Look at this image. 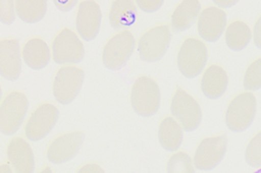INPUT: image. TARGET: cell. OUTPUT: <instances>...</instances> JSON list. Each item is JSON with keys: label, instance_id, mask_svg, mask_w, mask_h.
<instances>
[{"label": "cell", "instance_id": "obj_18", "mask_svg": "<svg viewBox=\"0 0 261 173\" xmlns=\"http://www.w3.org/2000/svg\"><path fill=\"white\" fill-rule=\"evenodd\" d=\"M22 60L34 70L45 68L50 61V49L41 39H32L22 49Z\"/></svg>", "mask_w": 261, "mask_h": 173}, {"label": "cell", "instance_id": "obj_8", "mask_svg": "<svg viewBox=\"0 0 261 173\" xmlns=\"http://www.w3.org/2000/svg\"><path fill=\"white\" fill-rule=\"evenodd\" d=\"M171 40V34L166 25L154 27L144 34L138 43V54L147 63L160 61L166 53Z\"/></svg>", "mask_w": 261, "mask_h": 173}, {"label": "cell", "instance_id": "obj_33", "mask_svg": "<svg viewBox=\"0 0 261 173\" xmlns=\"http://www.w3.org/2000/svg\"><path fill=\"white\" fill-rule=\"evenodd\" d=\"M216 4L220 5V6H226V8H228L230 6L235 5L236 3L235 2H216Z\"/></svg>", "mask_w": 261, "mask_h": 173}, {"label": "cell", "instance_id": "obj_3", "mask_svg": "<svg viewBox=\"0 0 261 173\" xmlns=\"http://www.w3.org/2000/svg\"><path fill=\"white\" fill-rule=\"evenodd\" d=\"M256 107V98L252 93L247 92L236 96L226 112V124L230 131L242 133L250 127L255 119Z\"/></svg>", "mask_w": 261, "mask_h": 173}, {"label": "cell", "instance_id": "obj_17", "mask_svg": "<svg viewBox=\"0 0 261 173\" xmlns=\"http://www.w3.org/2000/svg\"><path fill=\"white\" fill-rule=\"evenodd\" d=\"M229 78L226 71L217 65H212L202 78L203 94L209 99H217L226 92Z\"/></svg>", "mask_w": 261, "mask_h": 173}, {"label": "cell", "instance_id": "obj_6", "mask_svg": "<svg viewBox=\"0 0 261 173\" xmlns=\"http://www.w3.org/2000/svg\"><path fill=\"white\" fill-rule=\"evenodd\" d=\"M171 115L186 132L197 129L202 121V110L199 103L188 93L178 89L172 98Z\"/></svg>", "mask_w": 261, "mask_h": 173}, {"label": "cell", "instance_id": "obj_19", "mask_svg": "<svg viewBox=\"0 0 261 173\" xmlns=\"http://www.w3.org/2000/svg\"><path fill=\"white\" fill-rule=\"evenodd\" d=\"M201 14V4L198 0H186L181 3L171 16V26L178 32L190 28Z\"/></svg>", "mask_w": 261, "mask_h": 173}, {"label": "cell", "instance_id": "obj_25", "mask_svg": "<svg viewBox=\"0 0 261 173\" xmlns=\"http://www.w3.org/2000/svg\"><path fill=\"white\" fill-rule=\"evenodd\" d=\"M244 86L249 91H256L261 88V57L253 62L247 69Z\"/></svg>", "mask_w": 261, "mask_h": 173}, {"label": "cell", "instance_id": "obj_10", "mask_svg": "<svg viewBox=\"0 0 261 173\" xmlns=\"http://www.w3.org/2000/svg\"><path fill=\"white\" fill-rule=\"evenodd\" d=\"M85 56V48L79 37L70 30H63L53 43V59L59 65L77 64Z\"/></svg>", "mask_w": 261, "mask_h": 173}, {"label": "cell", "instance_id": "obj_1", "mask_svg": "<svg viewBox=\"0 0 261 173\" xmlns=\"http://www.w3.org/2000/svg\"><path fill=\"white\" fill-rule=\"evenodd\" d=\"M130 103L137 115L141 117L154 116L161 103V93L156 81L147 76L137 78L130 92Z\"/></svg>", "mask_w": 261, "mask_h": 173}, {"label": "cell", "instance_id": "obj_5", "mask_svg": "<svg viewBox=\"0 0 261 173\" xmlns=\"http://www.w3.org/2000/svg\"><path fill=\"white\" fill-rule=\"evenodd\" d=\"M208 60L207 48L203 42L188 38L180 48L178 54V67L180 72L188 78L199 76L206 66Z\"/></svg>", "mask_w": 261, "mask_h": 173}, {"label": "cell", "instance_id": "obj_31", "mask_svg": "<svg viewBox=\"0 0 261 173\" xmlns=\"http://www.w3.org/2000/svg\"><path fill=\"white\" fill-rule=\"evenodd\" d=\"M254 42L255 45L261 49V17L258 19V21L254 27Z\"/></svg>", "mask_w": 261, "mask_h": 173}, {"label": "cell", "instance_id": "obj_9", "mask_svg": "<svg viewBox=\"0 0 261 173\" xmlns=\"http://www.w3.org/2000/svg\"><path fill=\"white\" fill-rule=\"evenodd\" d=\"M228 148V138L226 136H216L204 139L195 150L193 164L194 167L209 171L216 168L223 161Z\"/></svg>", "mask_w": 261, "mask_h": 173}, {"label": "cell", "instance_id": "obj_21", "mask_svg": "<svg viewBox=\"0 0 261 173\" xmlns=\"http://www.w3.org/2000/svg\"><path fill=\"white\" fill-rule=\"evenodd\" d=\"M137 17V9L129 0H115L112 4L109 21L112 27L116 30L126 28L132 25Z\"/></svg>", "mask_w": 261, "mask_h": 173}, {"label": "cell", "instance_id": "obj_11", "mask_svg": "<svg viewBox=\"0 0 261 173\" xmlns=\"http://www.w3.org/2000/svg\"><path fill=\"white\" fill-rule=\"evenodd\" d=\"M59 110L50 103L40 105L32 114L27 125L25 135L31 141L44 139L55 127L59 119Z\"/></svg>", "mask_w": 261, "mask_h": 173}, {"label": "cell", "instance_id": "obj_24", "mask_svg": "<svg viewBox=\"0 0 261 173\" xmlns=\"http://www.w3.org/2000/svg\"><path fill=\"white\" fill-rule=\"evenodd\" d=\"M167 173H195L192 159L185 153L175 154L168 160Z\"/></svg>", "mask_w": 261, "mask_h": 173}, {"label": "cell", "instance_id": "obj_22", "mask_svg": "<svg viewBox=\"0 0 261 173\" xmlns=\"http://www.w3.org/2000/svg\"><path fill=\"white\" fill-rule=\"evenodd\" d=\"M16 12L23 22L37 23L45 17L47 3L45 0H18L16 2Z\"/></svg>", "mask_w": 261, "mask_h": 173}, {"label": "cell", "instance_id": "obj_20", "mask_svg": "<svg viewBox=\"0 0 261 173\" xmlns=\"http://www.w3.org/2000/svg\"><path fill=\"white\" fill-rule=\"evenodd\" d=\"M184 129L173 117H166L159 125L158 140L166 151H177L182 142Z\"/></svg>", "mask_w": 261, "mask_h": 173}, {"label": "cell", "instance_id": "obj_12", "mask_svg": "<svg viewBox=\"0 0 261 173\" xmlns=\"http://www.w3.org/2000/svg\"><path fill=\"white\" fill-rule=\"evenodd\" d=\"M76 30L80 37L90 42L96 38L101 24V11L96 2L83 0L80 3L76 16Z\"/></svg>", "mask_w": 261, "mask_h": 173}, {"label": "cell", "instance_id": "obj_30", "mask_svg": "<svg viewBox=\"0 0 261 173\" xmlns=\"http://www.w3.org/2000/svg\"><path fill=\"white\" fill-rule=\"evenodd\" d=\"M76 173H105V170L96 164H88L81 167Z\"/></svg>", "mask_w": 261, "mask_h": 173}, {"label": "cell", "instance_id": "obj_13", "mask_svg": "<svg viewBox=\"0 0 261 173\" xmlns=\"http://www.w3.org/2000/svg\"><path fill=\"white\" fill-rule=\"evenodd\" d=\"M84 142L81 132L64 134L58 137L48 147L47 159L53 164H63L72 160L77 154Z\"/></svg>", "mask_w": 261, "mask_h": 173}, {"label": "cell", "instance_id": "obj_15", "mask_svg": "<svg viewBox=\"0 0 261 173\" xmlns=\"http://www.w3.org/2000/svg\"><path fill=\"white\" fill-rule=\"evenodd\" d=\"M21 59L19 42L15 39H7L0 44V74L8 80H17L21 74Z\"/></svg>", "mask_w": 261, "mask_h": 173}, {"label": "cell", "instance_id": "obj_7", "mask_svg": "<svg viewBox=\"0 0 261 173\" xmlns=\"http://www.w3.org/2000/svg\"><path fill=\"white\" fill-rule=\"evenodd\" d=\"M85 79L82 69L72 66L61 68L54 81V96L61 104L71 103L80 94Z\"/></svg>", "mask_w": 261, "mask_h": 173}, {"label": "cell", "instance_id": "obj_27", "mask_svg": "<svg viewBox=\"0 0 261 173\" xmlns=\"http://www.w3.org/2000/svg\"><path fill=\"white\" fill-rule=\"evenodd\" d=\"M0 15H2V22L4 24L6 25L13 24L17 15L16 3L10 2V0H4V2H2Z\"/></svg>", "mask_w": 261, "mask_h": 173}, {"label": "cell", "instance_id": "obj_32", "mask_svg": "<svg viewBox=\"0 0 261 173\" xmlns=\"http://www.w3.org/2000/svg\"><path fill=\"white\" fill-rule=\"evenodd\" d=\"M0 173H13V171L8 165L4 164L2 165V167H0Z\"/></svg>", "mask_w": 261, "mask_h": 173}, {"label": "cell", "instance_id": "obj_26", "mask_svg": "<svg viewBox=\"0 0 261 173\" xmlns=\"http://www.w3.org/2000/svg\"><path fill=\"white\" fill-rule=\"evenodd\" d=\"M245 160L249 166L261 168V132L254 136L249 142L246 148Z\"/></svg>", "mask_w": 261, "mask_h": 173}, {"label": "cell", "instance_id": "obj_29", "mask_svg": "<svg viewBox=\"0 0 261 173\" xmlns=\"http://www.w3.org/2000/svg\"><path fill=\"white\" fill-rule=\"evenodd\" d=\"M55 5L58 10L62 12H67L72 10L77 5V2L76 0H57V2H55Z\"/></svg>", "mask_w": 261, "mask_h": 173}, {"label": "cell", "instance_id": "obj_28", "mask_svg": "<svg viewBox=\"0 0 261 173\" xmlns=\"http://www.w3.org/2000/svg\"><path fill=\"white\" fill-rule=\"evenodd\" d=\"M163 5L162 0H138L137 6L145 13H155Z\"/></svg>", "mask_w": 261, "mask_h": 173}, {"label": "cell", "instance_id": "obj_16", "mask_svg": "<svg viewBox=\"0 0 261 173\" xmlns=\"http://www.w3.org/2000/svg\"><path fill=\"white\" fill-rule=\"evenodd\" d=\"M9 162L15 173H33L35 157L31 145L22 138L13 139L7 150Z\"/></svg>", "mask_w": 261, "mask_h": 173}, {"label": "cell", "instance_id": "obj_2", "mask_svg": "<svg viewBox=\"0 0 261 173\" xmlns=\"http://www.w3.org/2000/svg\"><path fill=\"white\" fill-rule=\"evenodd\" d=\"M29 109V99L21 92L9 94L0 109V132L6 136L17 133L22 125Z\"/></svg>", "mask_w": 261, "mask_h": 173}, {"label": "cell", "instance_id": "obj_14", "mask_svg": "<svg viewBox=\"0 0 261 173\" xmlns=\"http://www.w3.org/2000/svg\"><path fill=\"white\" fill-rule=\"evenodd\" d=\"M227 24V16L219 8H207L199 17L198 32L200 37L207 42H216L224 34Z\"/></svg>", "mask_w": 261, "mask_h": 173}, {"label": "cell", "instance_id": "obj_23", "mask_svg": "<svg viewBox=\"0 0 261 173\" xmlns=\"http://www.w3.org/2000/svg\"><path fill=\"white\" fill-rule=\"evenodd\" d=\"M251 39L252 32L250 27L242 21H235V22L231 23L225 33L226 44L233 51H241L245 49Z\"/></svg>", "mask_w": 261, "mask_h": 173}, {"label": "cell", "instance_id": "obj_34", "mask_svg": "<svg viewBox=\"0 0 261 173\" xmlns=\"http://www.w3.org/2000/svg\"><path fill=\"white\" fill-rule=\"evenodd\" d=\"M40 173H54V172L51 171V169H50V168H48V167H47V168H45V169H43Z\"/></svg>", "mask_w": 261, "mask_h": 173}, {"label": "cell", "instance_id": "obj_4", "mask_svg": "<svg viewBox=\"0 0 261 173\" xmlns=\"http://www.w3.org/2000/svg\"><path fill=\"white\" fill-rule=\"evenodd\" d=\"M134 49V36L124 31L108 41L102 51V63L109 70H120L132 56Z\"/></svg>", "mask_w": 261, "mask_h": 173}]
</instances>
